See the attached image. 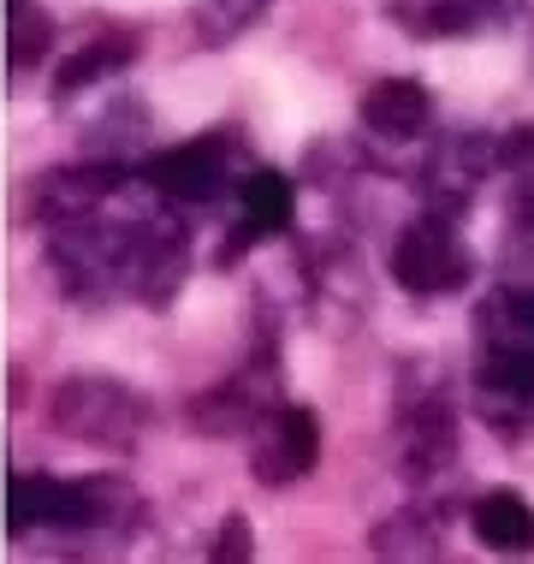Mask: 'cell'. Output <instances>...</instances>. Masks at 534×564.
<instances>
[{
    "label": "cell",
    "mask_w": 534,
    "mask_h": 564,
    "mask_svg": "<svg viewBox=\"0 0 534 564\" xmlns=\"http://www.w3.org/2000/svg\"><path fill=\"white\" fill-rule=\"evenodd\" d=\"M48 416L84 446H107V452H126L137 429H143V399L126 387V380H107V375H72L66 387L48 399Z\"/></svg>",
    "instance_id": "6da1fadb"
},
{
    "label": "cell",
    "mask_w": 534,
    "mask_h": 564,
    "mask_svg": "<svg viewBox=\"0 0 534 564\" xmlns=\"http://www.w3.org/2000/svg\"><path fill=\"white\" fill-rule=\"evenodd\" d=\"M392 273H399L404 292H451V285H464L469 262H464V243L451 238L446 220H422L399 238Z\"/></svg>",
    "instance_id": "7a4b0ae2"
},
{
    "label": "cell",
    "mask_w": 534,
    "mask_h": 564,
    "mask_svg": "<svg viewBox=\"0 0 534 564\" xmlns=\"http://www.w3.org/2000/svg\"><path fill=\"white\" fill-rule=\"evenodd\" d=\"M315 457H320V429H315L309 410H273L262 446H255V476L268 487L303 481L315 469Z\"/></svg>",
    "instance_id": "3957f363"
},
{
    "label": "cell",
    "mask_w": 534,
    "mask_h": 564,
    "mask_svg": "<svg viewBox=\"0 0 534 564\" xmlns=\"http://www.w3.org/2000/svg\"><path fill=\"white\" fill-rule=\"evenodd\" d=\"M7 511H12V529H36V523L78 529V523H89V511H96V494H89V487H72V481H48V476H19L7 494Z\"/></svg>",
    "instance_id": "277c9868"
},
{
    "label": "cell",
    "mask_w": 534,
    "mask_h": 564,
    "mask_svg": "<svg viewBox=\"0 0 534 564\" xmlns=\"http://www.w3.org/2000/svg\"><path fill=\"white\" fill-rule=\"evenodd\" d=\"M362 119H369L380 137H416L427 126V89L410 84V78L374 84L369 101H362Z\"/></svg>",
    "instance_id": "5b68a950"
},
{
    "label": "cell",
    "mask_w": 534,
    "mask_h": 564,
    "mask_svg": "<svg viewBox=\"0 0 534 564\" xmlns=\"http://www.w3.org/2000/svg\"><path fill=\"white\" fill-rule=\"evenodd\" d=\"M476 535L499 553H528L534 546V511L516 494H487L476 506Z\"/></svg>",
    "instance_id": "8992f818"
},
{
    "label": "cell",
    "mask_w": 534,
    "mask_h": 564,
    "mask_svg": "<svg viewBox=\"0 0 534 564\" xmlns=\"http://www.w3.org/2000/svg\"><path fill=\"white\" fill-rule=\"evenodd\" d=\"M374 553H386V558H427V553H434V535H427L422 517H392V523L374 529Z\"/></svg>",
    "instance_id": "52a82bcc"
},
{
    "label": "cell",
    "mask_w": 534,
    "mask_h": 564,
    "mask_svg": "<svg viewBox=\"0 0 534 564\" xmlns=\"http://www.w3.org/2000/svg\"><path fill=\"white\" fill-rule=\"evenodd\" d=\"M243 208H250L255 226H285V220H292V185H285V178H273V173L250 178V191H243Z\"/></svg>",
    "instance_id": "ba28073f"
},
{
    "label": "cell",
    "mask_w": 534,
    "mask_h": 564,
    "mask_svg": "<svg viewBox=\"0 0 534 564\" xmlns=\"http://www.w3.org/2000/svg\"><path fill=\"white\" fill-rule=\"evenodd\" d=\"M161 185L178 191V196H208L214 191V155H208V149H196V155H173L161 166Z\"/></svg>",
    "instance_id": "9c48e42d"
},
{
    "label": "cell",
    "mask_w": 534,
    "mask_h": 564,
    "mask_svg": "<svg viewBox=\"0 0 534 564\" xmlns=\"http://www.w3.org/2000/svg\"><path fill=\"white\" fill-rule=\"evenodd\" d=\"M214 558H250V529H243V517H226L220 541H214Z\"/></svg>",
    "instance_id": "30bf717a"
}]
</instances>
